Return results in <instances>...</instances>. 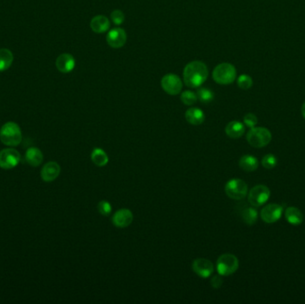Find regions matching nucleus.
<instances>
[{
    "label": "nucleus",
    "instance_id": "nucleus-14",
    "mask_svg": "<svg viewBox=\"0 0 305 304\" xmlns=\"http://www.w3.org/2000/svg\"><path fill=\"white\" fill-rule=\"evenodd\" d=\"M61 172V167L57 161H48L41 169V178L45 182H52L58 178Z\"/></svg>",
    "mask_w": 305,
    "mask_h": 304
},
{
    "label": "nucleus",
    "instance_id": "nucleus-2",
    "mask_svg": "<svg viewBox=\"0 0 305 304\" xmlns=\"http://www.w3.org/2000/svg\"><path fill=\"white\" fill-rule=\"evenodd\" d=\"M22 131L15 122H6L0 130V140L5 146L16 147L22 142Z\"/></svg>",
    "mask_w": 305,
    "mask_h": 304
},
{
    "label": "nucleus",
    "instance_id": "nucleus-31",
    "mask_svg": "<svg viewBox=\"0 0 305 304\" xmlns=\"http://www.w3.org/2000/svg\"><path fill=\"white\" fill-rule=\"evenodd\" d=\"M244 123L245 126L251 128V129L253 128V127L256 126L258 123V119L256 117V115L253 114V113L245 114L244 117Z\"/></svg>",
    "mask_w": 305,
    "mask_h": 304
},
{
    "label": "nucleus",
    "instance_id": "nucleus-28",
    "mask_svg": "<svg viewBox=\"0 0 305 304\" xmlns=\"http://www.w3.org/2000/svg\"><path fill=\"white\" fill-rule=\"evenodd\" d=\"M277 163H278V159L272 153H268L262 158V164L265 169H273L277 165Z\"/></svg>",
    "mask_w": 305,
    "mask_h": 304
},
{
    "label": "nucleus",
    "instance_id": "nucleus-1",
    "mask_svg": "<svg viewBox=\"0 0 305 304\" xmlns=\"http://www.w3.org/2000/svg\"><path fill=\"white\" fill-rule=\"evenodd\" d=\"M208 76V68L203 62H190L184 68V82L186 86L191 88L201 87L206 81Z\"/></svg>",
    "mask_w": 305,
    "mask_h": 304
},
{
    "label": "nucleus",
    "instance_id": "nucleus-7",
    "mask_svg": "<svg viewBox=\"0 0 305 304\" xmlns=\"http://www.w3.org/2000/svg\"><path fill=\"white\" fill-rule=\"evenodd\" d=\"M162 89L170 96L179 95L182 90L183 84L178 75L168 74L164 75L161 80Z\"/></svg>",
    "mask_w": 305,
    "mask_h": 304
},
{
    "label": "nucleus",
    "instance_id": "nucleus-33",
    "mask_svg": "<svg viewBox=\"0 0 305 304\" xmlns=\"http://www.w3.org/2000/svg\"><path fill=\"white\" fill-rule=\"evenodd\" d=\"M302 114H303V116L305 119V102L304 103V104L302 105Z\"/></svg>",
    "mask_w": 305,
    "mask_h": 304
},
{
    "label": "nucleus",
    "instance_id": "nucleus-16",
    "mask_svg": "<svg viewBox=\"0 0 305 304\" xmlns=\"http://www.w3.org/2000/svg\"><path fill=\"white\" fill-rule=\"evenodd\" d=\"M75 59L70 54H62L56 61L57 68L62 74H69L75 67Z\"/></svg>",
    "mask_w": 305,
    "mask_h": 304
},
{
    "label": "nucleus",
    "instance_id": "nucleus-25",
    "mask_svg": "<svg viewBox=\"0 0 305 304\" xmlns=\"http://www.w3.org/2000/svg\"><path fill=\"white\" fill-rule=\"evenodd\" d=\"M197 98L203 104H210L214 99V93L213 90L206 87H200L196 92Z\"/></svg>",
    "mask_w": 305,
    "mask_h": 304
},
{
    "label": "nucleus",
    "instance_id": "nucleus-8",
    "mask_svg": "<svg viewBox=\"0 0 305 304\" xmlns=\"http://www.w3.org/2000/svg\"><path fill=\"white\" fill-rule=\"evenodd\" d=\"M270 196V190L269 187L264 185H258L253 187L248 194L249 204L254 207L261 206L269 200Z\"/></svg>",
    "mask_w": 305,
    "mask_h": 304
},
{
    "label": "nucleus",
    "instance_id": "nucleus-23",
    "mask_svg": "<svg viewBox=\"0 0 305 304\" xmlns=\"http://www.w3.org/2000/svg\"><path fill=\"white\" fill-rule=\"evenodd\" d=\"M91 161L97 167H104L109 161L107 153L101 148H95L91 152Z\"/></svg>",
    "mask_w": 305,
    "mask_h": 304
},
{
    "label": "nucleus",
    "instance_id": "nucleus-13",
    "mask_svg": "<svg viewBox=\"0 0 305 304\" xmlns=\"http://www.w3.org/2000/svg\"><path fill=\"white\" fill-rule=\"evenodd\" d=\"M133 222V213L129 209H120L114 213L112 218V222L114 226L119 228H125Z\"/></svg>",
    "mask_w": 305,
    "mask_h": 304
},
{
    "label": "nucleus",
    "instance_id": "nucleus-27",
    "mask_svg": "<svg viewBox=\"0 0 305 304\" xmlns=\"http://www.w3.org/2000/svg\"><path fill=\"white\" fill-rule=\"evenodd\" d=\"M237 86L244 90L249 89L253 86V79L249 75L242 74L237 78Z\"/></svg>",
    "mask_w": 305,
    "mask_h": 304
},
{
    "label": "nucleus",
    "instance_id": "nucleus-15",
    "mask_svg": "<svg viewBox=\"0 0 305 304\" xmlns=\"http://www.w3.org/2000/svg\"><path fill=\"white\" fill-rule=\"evenodd\" d=\"M238 213L242 221L248 226H253L257 222L258 213L252 206H248L246 204H239Z\"/></svg>",
    "mask_w": 305,
    "mask_h": 304
},
{
    "label": "nucleus",
    "instance_id": "nucleus-6",
    "mask_svg": "<svg viewBox=\"0 0 305 304\" xmlns=\"http://www.w3.org/2000/svg\"><path fill=\"white\" fill-rule=\"evenodd\" d=\"M225 193L233 200H243L248 194L247 184L240 178H233L225 186Z\"/></svg>",
    "mask_w": 305,
    "mask_h": 304
},
{
    "label": "nucleus",
    "instance_id": "nucleus-12",
    "mask_svg": "<svg viewBox=\"0 0 305 304\" xmlns=\"http://www.w3.org/2000/svg\"><path fill=\"white\" fill-rule=\"evenodd\" d=\"M106 41L111 48H122L127 41L126 31L121 28H114L108 32Z\"/></svg>",
    "mask_w": 305,
    "mask_h": 304
},
{
    "label": "nucleus",
    "instance_id": "nucleus-9",
    "mask_svg": "<svg viewBox=\"0 0 305 304\" xmlns=\"http://www.w3.org/2000/svg\"><path fill=\"white\" fill-rule=\"evenodd\" d=\"M21 160V154L14 148H5L0 151V168L13 169L18 165Z\"/></svg>",
    "mask_w": 305,
    "mask_h": 304
},
{
    "label": "nucleus",
    "instance_id": "nucleus-19",
    "mask_svg": "<svg viewBox=\"0 0 305 304\" xmlns=\"http://www.w3.org/2000/svg\"><path fill=\"white\" fill-rule=\"evenodd\" d=\"M244 125L242 122L238 121H233V122H229L227 126L225 128V132L227 134L228 137H229L230 139H239L242 136L244 135Z\"/></svg>",
    "mask_w": 305,
    "mask_h": 304
},
{
    "label": "nucleus",
    "instance_id": "nucleus-24",
    "mask_svg": "<svg viewBox=\"0 0 305 304\" xmlns=\"http://www.w3.org/2000/svg\"><path fill=\"white\" fill-rule=\"evenodd\" d=\"M13 56L12 52L6 48L0 49V72H4L12 66Z\"/></svg>",
    "mask_w": 305,
    "mask_h": 304
},
{
    "label": "nucleus",
    "instance_id": "nucleus-18",
    "mask_svg": "<svg viewBox=\"0 0 305 304\" xmlns=\"http://www.w3.org/2000/svg\"><path fill=\"white\" fill-rule=\"evenodd\" d=\"M90 28L92 31L96 33H104L109 30V19L105 15H96L92 18Z\"/></svg>",
    "mask_w": 305,
    "mask_h": 304
},
{
    "label": "nucleus",
    "instance_id": "nucleus-26",
    "mask_svg": "<svg viewBox=\"0 0 305 304\" xmlns=\"http://www.w3.org/2000/svg\"><path fill=\"white\" fill-rule=\"evenodd\" d=\"M180 100L186 105H193V104H196L198 100V98H197V95L195 92L187 90V91L181 93Z\"/></svg>",
    "mask_w": 305,
    "mask_h": 304
},
{
    "label": "nucleus",
    "instance_id": "nucleus-11",
    "mask_svg": "<svg viewBox=\"0 0 305 304\" xmlns=\"http://www.w3.org/2000/svg\"><path fill=\"white\" fill-rule=\"evenodd\" d=\"M283 207L277 204H270L266 205L261 212V218L266 223H274L278 222L282 216Z\"/></svg>",
    "mask_w": 305,
    "mask_h": 304
},
{
    "label": "nucleus",
    "instance_id": "nucleus-4",
    "mask_svg": "<svg viewBox=\"0 0 305 304\" xmlns=\"http://www.w3.org/2000/svg\"><path fill=\"white\" fill-rule=\"evenodd\" d=\"M236 78V70L235 66L229 63L220 64L214 68L213 78L214 81L221 85H229L234 82Z\"/></svg>",
    "mask_w": 305,
    "mask_h": 304
},
{
    "label": "nucleus",
    "instance_id": "nucleus-3",
    "mask_svg": "<svg viewBox=\"0 0 305 304\" xmlns=\"http://www.w3.org/2000/svg\"><path fill=\"white\" fill-rule=\"evenodd\" d=\"M272 139L270 131L263 127H253L248 131L246 140L253 148H262L269 145Z\"/></svg>",
    "mask_w": 305,
    "mask_h": 304
},
{
    "label": "nucleus",
    "instance_id": "nucleus-17",
    "mask_svg": "<svg viewBox=\"0 0 305 304\" xmlns=\"http://www.w3.org/2000/svg\"><path fill=\"white\" fill-rule=\"evenodd\" d=\"M185 117L187 122L194 126L201 125L202 123H204L205 120V113L197 107L188 109L185 113Z\"/></svg>",
    "mask_w": 305,
    "mask_h": 304
},
{
    "label": "nucleus",
    "instance_id": "nucleus-30",
    "mask_svg": "<svg viewBox=\"0 0 305 304\" xmlns=\"http://www.w3.org/2000/svg\"><path fill=\"white\" fill-rule=\"evenodd\" d=\"M111 20L115 25H121L125 20L124 13H122L121 10H114L111 13Z\"/></svg>",
    "mask_w": 305,
    "mask_h": 304
},
{
    "label": "nucleus",
    "instance_id": "nucleus-29",
    "mask_svg": "<svg viewBox=\"0 0 305 304\" xmlns=\"http://www.w3.org/2000/svg\"><path fill=\"white\" fill-rule=\"evenodd\" d=\"M97 211H98V213H100L101 215L106 217V216H109L110 214L112 213L113 208H112V205L109 202L105 200L100 201L97 204Z\"/></svg>",
    "mask_w": 305,
    "mask_h": 304
},
{
    "label": "nucleus",
    "instance_id": "nucleus-21",
    "mask_svg": "<svg viewBox=\"0 0 305 304\" xmlns=\"http://www.w3.org/2000/svg\"><path fill=\"white\" fill-rule=\"evenodd\" d=\"M285 217L290 224L298 226L304 222V214L297 207H288L285 212Z\"/></svg>",
    "mask_w": 305,
    "mask_h": 304
},
{
    "label": "nucleus",
    "instance_id": "nucleus-22",
    "mask_svg": "<svg viewBox=\"0 0 305 304\" xmlns=\"http://www.w3.org/2000/svg\"><path fill=\"white\" fill-rule=\"evenodd\" d=\"M258 166H259V161L256 157L246 154L240 158L239 167L246 172H252L256 170Z\"/></svg>",
    "mask_w": 305,
    "mask_h": 304
},
{
    "label": "nucleus",
    "instance_id": "nucleus-20",
    "mask_svg": "<svg viewBox=\"0 0 305 304\" xmlns=\"http://www.w3.org/2000/svg\"><path fill=\"white\" fill-rule=\"evenodd\" d=\"M25 159L30 165L32 167H38L43 161V153L39 148H30L25 153Z\"/></svg>",
    "mask_w": 305,
    "mask_h": 304
},
{
    "label": "nucleus",
    "instance_id": "nucleus-32",
    "mask_svg": "<svg viewBox=\"0 0 305 304\" xmlns=\"http://www.w3.org/2000/svg\"><path fill=\"white\" fill-rule=\"evenodd\" d=\"M223 279L222 275H215L211 279V286L214 287V289H219L223 287Z\"/></svg>",
    "mask_w": 305,
    "mask_h": 304
},
{
    "label": "nucleus",
    "instance_id": "nucleus-5",
    "mask_svg": "<svg viewBox=\"0 0 305 304\" xmlns=\"http://www.w3.org/2000/svg\"><path fill=\"white\" fill-rule=\"evenodd\" d=\"M239 267L238 259L231 253H224L219 257L216 262V269L218 274L223 277H228L235 273Z\"/></svg>",
    "mask_w": 305,
    "mask_h": 304
},
{
    "label": "nucleus",
    "instance_id": "nucleus-10",
    "mask_svg": "<svg viewBox=\"0 0 305 304\" xmlns=\"http://www.w3.org/2000/svg\"><path fill=\"white\" fill-rule=\"evenodd\" d=\"M192 270L198 277L208 278L214 273V266L209 260L205 258H198L193 261Z\"/></svg>",
    "mask_w": 305,
    "mask_h": 304
}]
</instances>
